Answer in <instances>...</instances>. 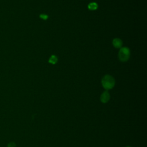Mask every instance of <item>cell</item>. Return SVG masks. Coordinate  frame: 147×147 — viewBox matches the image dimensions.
<instances>
[{"label":"cell","instance_id":"obj_1","mask_svg":"<svg viewBox=\"0 0 147 147\" xmlns=\"http://www.w3.org/2000/svg\"><path fill=\"white\" fill-rule=\"evenodd\" d=\"M103 87L107 90L112 89L115 85V80L113 77L110 75H105L101 81Z\"/></svg>","mask_w":147,"mask_h":147},{"label":"cell","instance_id":"obj_9","mask_svg":"<svg viewBox=\"0 0 147 147\" xmlns=\"http://www.w3.org/2000/svg\"><path fill=\"white\" fill-rule=\"evenodd\" d=\"M126 147H131V146H126Z\"/></svg>","mask_w":147,"mask_h":147},{"label":"cell","instance_id":"obj_3","mask_svg":"<svg viewBox=\"0 0 147 147\" xmlns=\"http://www.w3.org/2000/svg\"><path fill=\"white\" fill-rule=\"evenodd\" d=\"M110 98V96L109 92L107 91H105L101 94L100 97V100L102 103H105L109 101Z\"/></svg>","mask_w":147,"mask_h":147},{"label":"cell","instance_id":"obj_4","mask_svg":"<svg viewBox=\"0 0 147 147\" xmlns=\"http://www.w3.org/2000/svg\"><path fill=\"white\" fill-rule=\"evenodd\" d=\"M112 44L115 48H121L122 46V41L119 38H115L113 39Z\"/></svg>","mask_w":147,"mask_h":147},{"label":"cell","instance_id":"obj_2","mask_svg":"<svg viewBox=\"0 0 147 147\" xmlns=\"http://www.w3.org/2000/svg\"><path fill=\"white\" fill-rule=\"evenodd\" d=\"M130 55V51L129 48L126 47H121L118 52V59L122 62H127Z\"/></svg>","mask_w":147,"mask_h":147},{"label":"cell","instance_id":"obj_7","mask_svg":"<svg viewBox=\"0 0 147 147\" xmlns=\"http://www.w3.org/2000/svg\"><path fill=\"white\" fill-rule=\"evenodd\" d=\"M39 17L40 19H42L43 20H47L48 19V16L46 14H41L40 15Z\"/></svg>","mask_w":147,"mask_h":147},{"label":"cell","instance_id":"obj_8","mask_svg":"<svg viewBox=\"0 0 147 147\" xmlns=\"http://www.w3.org/2000/svg\"><path fill=\"white\" fill-rule=\"evenodd\" d=\"M15 145H16V144L12 142H10L8 144V147H15Z\"/></svg>","mask_w":147,"mask_h":147},{"label":"cell","instance_id":"obj_6","mask_svg":"<svg viewBox=\"0 0 147 147\" xmlns=\"http://www.w3.org/2000/svg\"><path fill=\"white\" fill-rule=\"evenodd\" d=\"M58 57L55 55H52V56H51V57L48 60V62L52 64H55L58 62Z\"/></svg>","mask_w":147,"mask_h":147},{"label":"cell","instance_id":"obj_5","mask_svg":"<svg viewBox=\"0 0 147 147\" xmlns=\"http://www.w3.org/2000/svg\"><path fill=\"white\" fill-rule=\"evenodd\" d=\"M98 4L96 3H94V2L90 3L88 5V9L90 11H94L97 10L98 9Z\"/></svg>","mask_w":147,"mask_h":147}]
</instances>
